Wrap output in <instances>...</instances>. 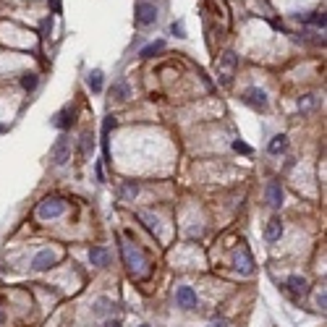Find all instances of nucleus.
<instances>
[{
    "label": "nucleus",
    "mask_w": 327,
    "mask_h": 327,
    "mask_svg": "<svg viewBox=\"0 0 327 327\" xmlns=\"http://www.w3.org/2000/svg\"><path fill=\"white\" fill-rule=\"evenodd\" d=\"M121 254H123V262H126L128 270H131V275H136V277L147 275V256L142 254V249H139L136 243H131V241L121 243Z\"/></svg>",
    "instance_id": "nucleus-1"
},
{
    "label": "nucleus",
    "mask_w": 327,
    "mask_h": 327,
    "mask_svg": "<svg viewBox=\"0 0 327 327\" xmlns=\"http://www.w3.org/2000/svg\"><path fill=\"white\" fill-rule=\"evenodd\" d=\"M236 68H238V55L228 50L223 53V58L217 61V76H220V84L223 87H230L233 84V74H236Z\"/></svg>",
    "instance_id": "nucleus-2"
},
{
    "label": "nucleus",
    "mask_w": 327,
    "mask_h": 327,
    "mask_svg": "<svg viewBox=\"0 0 327 327\" xmlns=\"http://www.w3.org/2000/svg\"><path fill=\"white\" fill-rule=\"evenodd\" d=\"M134 21H136V27H152L157 21V6L147 3V0H139L134 8Z\"/></svg>",
    "instance_id": "nucleus-3"
},
{
    "label": "nucleus",
    "mask_w": 327,
    "mask_h": 327,
    "mask_svg": "<svg viewBox=\"0 0 327 327\" xmlns=\"http://www.w3.org/2000/svg\"><path fill=\"white\" fill-rule=\"evenodd\" d=\"M243 105H249L251 110H256V113H267V108H270V100H267V95H264V89H259V87H249L246 92H243Z\"/></svg>",
    "instance_id": "nucleus-4"
},
{
    "label": "nucleus",
    "mask_w": 327,
    "mask_h": 327,
    "mask_svg": "<svg viewBox=\"0 0 327 327\" xmlns=\"http://www.w3.org/2000/svg\"><path fill=\"white\" fill-rule=\"evenodd\" d=\"M50 160L55 165H66L68 160H71V144H68V136L61 134L55 139V144L50 147Z\"/></svg>",
    "instance_id": "nucleus-5"
},
{
    "label": "nucleus",
    "mask_w": 327,
    "mask_h": 327,
    "mask_svg": "<svg viewBox=\"0 0 327 327\" xmlns=\"http://www.w3.org/2000/svg\"><path fill=\"white\" fill-rule=\"evenodd\" d=\"M63 212H66V202H63V199H58V196H50V199L40 202V207H37V215H40L42 220L61 217Z\"/></svg>",
    "instance_id": "nucleus-6"
},
{
    "label": "nucleus",
    "mask_w": 327,
    "mask_h": 327,
    "mask_svg": "<svg viewBox=\"0 0 327 327\" xmlns=\"http://www.w3.org/2000/svg\"><path fill=\"white\" fill-rule=\"evenodd\" d=\"M233 267H236L238 275H254V259L246 249H241L236 256H233Z\"/></svg>",
    "instance_id": "nucleus-7"
},
{
    "label": "nucleus",
    "mask_w": 327,
    "mask_h": 327,
    "mask_svg": "<svg viewBox=\"0 0 327 327\" xmlns=\"http://www.w3.org/2000/svg\"><path fill=\"white\" fill-rule=\"evenodd\" d=\"M176 301H178L181 309H194L196 303H199V298H196V293H194V288H189V285H181L176 290Z\"/></svg>",
    "instance_id": "nucleus-8"
},
{
    "label": "nucleus",
    "mask_w": 327,
    "mask_h": 327,
    "mask_svg": "<svg viewBox=\"0 0 327 327\" xmlns=\"http://www.w3.org/2000/svg\"><path fill=\"white\" fill-rule=\"evenodd\" d=\"M267 204L272 209L283 207V186H280V181H270V186H267Z\"/></svg>",
    "instance_id": "nucleus-9"
},
{
    "label": "nucleus",
    "mask_w": 327,
    "mask_h": 327,
    "mask_svg": "<svg viewBox=\"0 0 327 327\" xmlns=\"http://www.w3.org/2000/svg\"><path fill=\"white\" fill-rule=\"evenodd\" d=\"M285 283H288V290H290V293H293L296 298H301V296L309 293V283H306V280H303L301 275H290Z\"/></svg>",
    "instance_id": "nucleus-10"
},
{
    "label": "nucleus",
    "mask_w": 327,
    "mask_h": 327,
    "mask_svg": "<svg viewBox=\"0 0 327 327\" xmlns=\"http://www.w3.org/2000/svg\"><path fill=\"white\" fill-rule=\"evenodd\" d=\"M55 264V254L50 251V249H45V251H40L37 256H34V262H32V267L37 272H45V270H50V267Z\"/></svg>",
    "instance_id": "nucleus-11"
},
{
    "label": "nucleus",
    "mask_w": 327,
    "mask_h": 327,
    "mask_svg": "<svg viewBox=\"0 0 327 327\" xmlns=\"http://www.w3.org/2000/svg\"><path fill=\"white\" fill-rule=\"evenodd\" d=\"M280 236H283V220L275 215L270 223H267V228H264V238L267 241H280Z\"/></svg>",
    "instance_id": "nucleus-12"
},
{
    "label": "nucleus",
    "mask_w": 327,
    "mask_h": 327,
    "mask_svg": "<svg viewBox=\"0 0 327 327\" xmlns=\"http://www.w3.org/2000/svg\"><path fill=\"white\" fill-rule=\"evenodd\" d=\"M89 262L95 264V267H108V262H110L108 249H102V246H92V249H89Z\"/></svg>",
    "instance_id": "nucleus-13"
},
{
    "label": "nucleus",
    "mask_w": 327,
    "mask_h": 327,
    "mask_svg": "<svg viewBox=\"0 0 327 327\" xmlns=\"http://www.w3.org/2000/svg\"><path fill=\"white\" fill-rule=\"evenodd\" d=\"M285 149H288V136H285V134L272 136L270 144H267V152H270V155H283Z\"/></svg>",
    "instance_id": "nucleus-14"
},
{
    "label": "nucleus",
    "mask_w": 327,
    "mask_h": 327,
    "mask_svg": "<svg viewBox=\"0 0 327 327\" xmlns=\"http://www.w3.org/2000/svg\"><path fill=\"white\" fill-rule=\"evenodd\" d=\"M71 123H74V110H71V108H63V110L53 118V126L61 128V131H66V128L71 126Z\"/></svg>",
    "instance_id": "nucleus-15"
},
{
    "label": "nucleus",
    "mask_w": 327,
    "mask_h": 327,
    "mask_svg": "<svg viewBox=\"0 0 327 327\" xmlns=\"http://www.w3.org/2000/svg\"><path fill=\"white\" fill-rule=\"evenodd\" d=\"M113 311H115V303L108 296H100L97 303H95V317H110Z\"/></svg>",
    "instance_id": "nucleus-16"
},
{
    "label": "nucleus",
    "mask_w": 327,
    "mask_h": 327,
    "mask_svg": "<svg viewBox=\"0 0 327 327\" xmlns=\"http://www.w3.org/2000/svg\"><path fill=\"white\" fill-rule=\"evenodd\" d=\"M296 19L298 21H306V24H311V27H317V29H322L324 32V11H314V14H306V16H301V14H296Z\"/></svg>",
    "instance_id": "nucleus-17"
},
{
    "label": "nucleus",
    "mask_w": 327,
    "mask_h": 327,
    "mask_svg": "<svg viewBox=\"0 0 327 327\" xmlns=\"http://www.w3.org/2000/svg\"><path fill=\"white\" fill-rule=\"evenodd\" d=\"M102 79H105V74L100 71V68H95V71L87 74V87L95 92V95H97V92H102Z\"/></svg>",
    "instance_id": "nucleus-18"
},
{
    "label": "nucleus",
    "mask_w": 327,
    "mask_h": 327,
    "mask_svg": "<svg viewBox=\"0 0 327 327\" xmlns=\"http://www.w3.org/2000/svg\"><path fill=\"white\" fill-rule=\"evenodd\" d=\"M136 194H139V183H136V181H126V183L121 186V199H123V202H134Z\"/></svg>",
    "instance_id": "nucleus-19"
},
{
    "label": "nucleus",
    "mask_w": 327,
    "mask_h": 327,
    "mask_svg": "<svg viewBox=\"0 0 327 327\" xmlns=\"http://www.w3.org/2000/svg\"><path fill=\"white\" fill-rule=\"evenodd\" d=\"M110 128H115V118H105V126H102V152L105 157H110V147H108V136H110Z\"/></svg>",
    "instance_id": "nucleus-20"
},
{
    "label": "nucleus",
    "mask_w": 327,
    "mask_h": 327,
    "mask_svg": "<svg viewBox=\"0 0 327 327\" xmlns=\"http://www.w3.org/2000/svg\"><path fill=\"white\" fill-rule=\"evenodd\" d=\"M113 97L118 102H126L128 97H131V87H128V81H118V84L113 87Z\"/></svg>",
    "instance_id": "nucleus-21"
},
{
    "label": "nucleus",
    "mask_w": 327,
    "mask_h": 327,
    "mask_svg": "<svg viewBox=\"0 0 327 327\" xmlns=\"http://www.w3.org/2000/svg\"><path fill=\"white\" fill-rule=\"evenodd\" d=\"M92 149H95V136H92V134H81V149H79V157H81V160H87Z\"/></svg>",
    "instance_id": "nucleus-22"
},
{
    "label": "nucleus",
    "mask_w": 327,
    "mask_h": 327,
    "mask_svg": "<svg viewBox=\"0 0 327 327\" xmlns=\"http://www.w3.org/2000/svg\"><path fill=\"white\" fill-rule=\"evenodd\" d=\"M162 50H165V42L157 40V42H149L147 48H142V53H139V55H142V58H155V55L162 53Z\"/></svg>",
    "instance_id": "nucleus-23"
},
{
    "label": "nucleus",
    "mask_w": 327,
    "mask_h": 327,
    "mask_svg": "<svg viewBox=\"0 0 327 327\" xmlns=\"http://www.w3.org/2000/svg\"><path fill=\"white\" fill-rule=\"evenodd\" d=\"M139 217L144 220V225H147L152 233H160V220H157V217H152L149 212H139Z\"/></svg>",
    "instance_id": "nucleus-24"
},
{
    "label": "nucleus",
    "mask_w": 327,
    "mask_h": 327,
    "mask_svg": "<svg viewBox=\"0 0 327 327\" xmlns=\"http://www.w3.org/2000/svg\"><path fill=\"white\" fill-rule=\"evenodd\" d=\"M37 81H40L37 74H27L24 79H21V87H24L27 92H34V89H37Z\"/></svg>",
    "instance_id": "nucleus-25"
},
{
    "label": "nucleus",
    "mask_w": 327,
    "mask_h": 327,
    "mask_svg": "<svg viewBox=\"0 0 327 327\" xmlns=\"http://www.w3.org/2000/svg\"><path fill=\"white\" fill-rule=\"evenodd\" d=\"M314 102H317V97H314V95H303V97L298 100V110H311Z\"/></svg>",
    "instance_id": "nucleus-26"
},
{
    "label": "nucleus",
    "mask_w": 327,
    "mask_h": 327,
    "mask_svg": "<svg viewBox=\"0 0 327 327\" xmlns=\"http://www.w3.org/2000/svg\"><path fill=\"white\" fill-rule=\"evenodd\" d=\"M170 34H176V37H186V27H183V21H173V24H170Z\"/></svg>",
    "instance_id": "nucleus-27"
},
{
    "label": "nucleus",
    "mask_w": 327,
    "mask_h": 327,
    "mask_svg": "<svg viewBox=\"0 0 327 327\" xmlns=\"http://www.w3.org/2000/svg\"><path fill=\"white\" fill-rule=\"evenodd\" d=\"M50 29H53V19L48 16V19L42 21V37H50Z\"/></svg>",
    "instance_id": "nucleus-28"
},
{
    "label": "nucleus",
    "mask_w": 327,
    "mask_h": 327,
    "mask_svg": "<svg viewBox=\"0 0 327 327\" xmlns=\"http://www.w3.org/2000/svg\"><path fill=\"white\" fill-rule=\"evenodd\" d=\"M233 149H236V152H243V155H249V152H251V147L243 144V142H233Z\"/></svg>",
    "instance_id": "nucleus-29"
},
{
    "label": "nucleus",
    "mask_w": 327,
    "mask_h": 327,
    "mask_svg": "<svg viewBox=\"0 0 327 327\" xmlns=\"http://www.w3.org/2000/svg\"><path fill=\"white\" fill-rule=\"evenodd\" d=\"M50 6H53V14H61V0H50Z\"/></svg>",
    "instance_id": "nucleus-30"
},
{
    "label": "nucleus",
    "mask_w": 327,
    "mask_h": 327,
    "mask_svg": "<svg viewBox=\"0 0 327 327\" xmlns=\"http://www.w3.org/2000/svg\"><path fill=\"white\" fill-rule=\"evenodd\" d=\"M317 303H319V306H322V309H324V303H327V296H324V290H322V293H319V296H317Z\"/></svg>",
    "instance_id": "nucleus-31"
},
{
    "label": "nucleus",
    "mask_w": 327,
    "mask_h": 327,
    "mask_svg": "<svg viewBox=\"0 0 327 327\" xmlns=\"http://www.w3.org/2000/svg\"><path fill=\"white\" fill-rule=\"evenodd\" d=\"M105 327H123L118 319H108V322H105Z\"/></svg>",
    "instance_id": "nucleus-32"
},
{
    "label": "nucleus",
    "mask_w": 327,
    "mask_h": 327,
    "mask_svg": "<svg viewBox=\"0 0 327 327\" xmlns=\"http://www.w3.org/2000/svg\"><path fill=\"white\" fill-rule=\"evenodd\" d=\"M209 327H225V322H223V319H215V322L209 324Z\"/></svg>",
    "instance_id": "nucleus-33"
},
{
    "label": "nucleus",
    "mask_w": 327,
    "mask_h": 327,
    "mask_svg": "<svg viewBox=\"0 0 327 327\" xmlns=\"http://www.w3.org/2000/svg\"><path fill=\"white\" fill-rule=\"evenodd\" d=\"M3 322H6V311L0 309V327H3Z\"/></svg>",
    "instance_id": "nucleus-34"
},
{
    "label": "nucleus",
    "mask_w": 327,
    "mask_h": 327,
    "mask_svg": "<svg viewBox=\"0 0 327 327\" xmlns=\"http://www.w3.org/2000/svg\"><path fill=\"white\" fill-rule=\"evenodd\" d=\"M139 327H149V324H139Z\"/></svg>",
    "instance_id": "nucleus-35"
}]
</instances>
